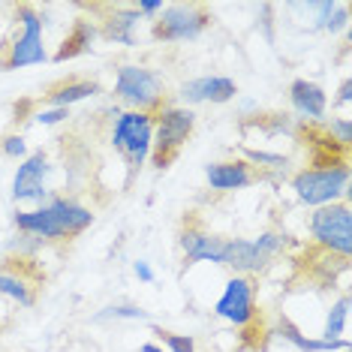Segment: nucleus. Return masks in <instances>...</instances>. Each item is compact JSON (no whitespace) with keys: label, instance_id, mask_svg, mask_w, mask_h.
Listing matches in <instances>:
<instances>
[{"label":"nucleus","instance_id":"1","mask_svg":"<svg viewBox=\"0 0 352 352\" xmlns=\"http://www.w3.org/2000/svg\"><path fill=\"white\" fill-rule=\"evenodd\" d=\"M94 223V211L85 208L76 199H52V202L34 208V211L15 214V226L25 235H34L36 241H63V238H76Z\"/></svg>","mask_w":352,"mask_h":352},{"label":"nucleus","instance_id":"2","mask_svg":"<svg viewBox=\"0 0 352 352\" xmlns=\"http://www.w3.org/2000/svg\"><path fill=\"white\" fill-rule=\"evenodd\" d=\"M292 190L310 208L349 202V166L334 163L322 169H301L292 175Z\"/></svg>","mask_w":352,"mask_h":352},{"label":"nucleus","instance_id":"3","mask_svg":"<svg viewBox=\"0 0 352 352\" xmlns=\"http://www.w3.org/2000/svg\"><path fill=\"white\" fill-rule=\"evenodd\" d=\"M15 21H19V34L12 36V43L6 45V54L0 58V69H3V73L36 67V63L49 60L45 45H43V15L30 3H21L19 10H15Z\"/></svg>","mask_w":352,"mask_h":352},{"label":"nucleus","instance_id":"4","mask_svg":"<svg viewBox=\"0 0 352 352\" xmlns=\"http://www.w3.org/2000/svg\"><path fill=\"white\" fill-rule=\"evenodd\" d=\"M286 238L280 232H262L256 238H229L223 241V268L235 271L241 277L259 274L271 265V259L283 250Z\"/></svg>","mask_w":352,"mask_h":352},{"label":"nucleus","instance_id":"5","mask_svg":"<svg viewBox=\"0 0 352 352\" xmlns=\"http://www.w3.org/2000/svg\"><path fill=\"white\" fill-rule=\"evenodd\" d=\"M196 130V111L187 106H163L157 115L154 124V142H151V151H154V163L160 169L172 166V160L181 154V148L187 145V139Z\"/></svg>","mask_w":352,"mask_h":352},{"label":"nucleus","instance_id":"6","mask_svg":"<svg viewBox=\"0 0 352 352\" xmlns=\"http://www.w3.org/2000/svg\"><path fill=\"white\" fill-rule=\"evenodd\" d=\"M163 78H160L151 67H139V63H124L118 67V76H115V100H121L130 106V111H148L151 109H160L163 102Z\"/></svg>","mask_w":352,"mask_h":352},{"label":"nucleus","instance_id":"7","mask_svg":"<svg viewBox=\"0 0 352 352\" xmlns=\"http://www.w3.org/2000/svg\"><path fill=\"white\" fill-rule=\"evenodd\" d=\"M310 235L328 253H338L340 259H349L352 253V211L349 202L322 205L310 214Z\"/></svg>","mask_w":352,"mask_h":352},{"label":"nucleus","instance_id":"8","mask_svg":"<svg viewBox=\"0 0 352 352\" xmlns=\"http://www.w3.org/2000/svg\"><path fill=\"white\" fill-rule=\"evenodd\" d=\"M211 25V12L202 3H172L154 19V39L157 43H187L202 36Z\"/></svg>","mask_w":352,"mask_h":352},{"label":"nucleus","instance_id":"9","mask_svg":"<svg viewBox=\"0 0 352 352\" xmlns=\"http://www.w3.org/2000/svg\"><path fill=\"white\" fill-rule=\"evenodd\" d=\"M151 142H154V115H148V111H121L115 118L111 145H115V151H121L133 169H139L148 160Z\"/></svg>","mask_w":352,"mask_h":352},{"label":"nucleus","instance_id":"10","mask_svg":"<svg viewBox=\"0 0 352 352\" xmlns=\"http://www.w3.org/2000/svg\"><path fill=\"white\" fill-rule=\"evenodd\" d=\"M214 314L232 325H250L256 319V283L250 277H229L226 289L214 304Z\"/></svg>","mask_w":352,"mask_h":352},{"label":"nucleus","instance_id":"11","mask_svg":"<svg viewBox=\"0 0 352 352\" xmlns=\"http://www.w3.org/2000/svg\"><path fill=\"white\" fill-rule=\"evenodd\" d=\"M49 172L52 166L45 151H36V154H28L21 160V166L15 169V178H12L15 202H45V196H49V190H45Z\"/></svg>","mask_w":352,"mask_h":352},{"label":"nucleus","instance_id":"12","mask_svg":"<svg viewBox=\"0 0 352 352\" xmlns=\"http://www.w3.org/2000/svg\"><path fill=\"white\" fill-rule=\"evenodd\" d=\"M178 97H181V102H187V106H199V102L223 106V102H232L238 97V85H235V78H229V76H199L178 87Z\"/></svg>","mask_w":352,"mask_h":352},{"label":"nucleus","instance_id":"13","mask_svg":"<svg viewBox=\"0 0 352 352\" xmlns=\"http://www.w3.org/2000/svg\"><path fill=\"white\" fill-rule=\"evenodd\" d=\"M181 250H184V268L199 265V262H223V238L205 232L202 226H187L181 232Z\"/></svg>","mask_w":352,"mask_h":352},{"label":"nucleus","instance_id":"14","mask_svg":"<svg viewBox=\"0 0 352 352\" xmlns=\"http://www.w3.org/2000/svg\"><path fill=\"white\" fill-rule=\"evenodd\" d=\"M205 178L211 184V190L229 193V190H244L250 184L259 181V175L253 172V166L247 160H223V163H211L205 169Z\"/></svg>","mask_w":352,"mask_h":352},{"label":"nucleus","instance_id":"15","mask_svg":"<svg viewBox=\"0 0 352 352\" xmlns=\"http://www.w3.org/2000/svg\"><path fill=\"white\" fill-rule=\"evenodd\" d=\"M289 102L307 121H322L328 111V94L316 82H307V78H295L289 85Z\"/></svg>","mask_w":352,"mask_h":352},{"label":"nucleus","instance_id":"16","mask_svg":"<svg viewBox=\"0 0 352 352\" xmlns=\"http://www.w3.org/2000/svg\"><path fill=\"white\" fill-rule=\"evenodd\" d=\"M142 15L133 6H118L109 12V19L102 21V36L109 43H121V45H135V28H139Z\"/></svg>","mask_w":352,"mask_h":352},{"label":"nucleus","instance_id":"17","mask_svg":"<svg viewBox=\"0 0 352 352\" xmlns=\"http://www.w3.org/2000/svg\"><path fill=\"white\" fill-rule=\"evenodd\" d=\"M277 334L286 343H292L298 352H338V349H349V340H322V338H307L298 325H292L289 319H280Z\"/></svg>","mask_w":352,"mask_h":352},{"label":"nucleus","instance_id":"18","mask_svg":"<svg viewBox=\"0 0 352 352\" xmlns=\"http://www.w3.org/2000/svg\"><path fill=\"white\" fill-rule=\"evenodd\" d=\"M15 262H19V259H15ZM34 289H36V286L28 280V274H21V271L12 265V259H6V265L0 268V295L19 301L21 307H30V304L36 301Z\"/></svg>","mask_w":352,"mask_h":352},{"label":"nucleus","instance_id":"19","mask_svg":"<svg viewBox=\"0 0 352 352\" xmlns=\"http://www.w3.org/2000/svg\"><path fill=\"white\" fill-rule=\"evenodd\" d=\"M94 39H97V28H94L91 21L78 19L76 25H73V30L67 34V39L60 43V49L54 52V63L73 60V58H78V54L91 52V49H94Z\"/></svg>","mask_w":352,"mask_h":352},{"label":"nucleus","instance_id":"20","mask_svg":"<svg viewBox=\"0 0 352 352\" xmlns=\"http://www.w3.org/2000/svg\"><path fill=\"white\" fill-rule=\"evenodd\" d=\"M100 94V85L97 82H87V78H78V82H67V85H58L45 94V100L52 102L54 109H69L76 102H82L87 97H97Z\"/></svg>","mask_w":352,"mask_h":352},{"label":"nucleus","instance_id":"21","mask_svg":"<svg viewBox=\"0 0 352 352\" xmlns=\"http://www.w3.org/2000/svg\"><path fill=\"white\" fill-rule=\"evenodd\" d=\"M346 322H349V295L343 292L338 298V304H331V310H328V316H325L322 340H343Z\"/></svg>","mask_w":352,"mask_h":352},{"label":"nucleus","instance_id":"22","mask_svg":"<svg viewBox=\"0 0 352 352\" xmlns=\"http://www.w3.org/2000/svg\"><path fill=\"white\" fill-rule=\"evenodd\" d=\"M244 157H247V163L253 166V169H286V160L283 154H268V151H253V148H244Z\"/></svg>","mask_w":352,"mask_h":352},{"label":"nucleus","instance_id":"23","mask_svg":"<svg viewBox=\"0 0 352 352\" xmlns=\"http://www.w3.org/2000/svg\"><path fill=\"white\" fill-rule=\"evenodd\" d=\"M97 319H148V314L142 307H133V304H111V307H106Z\"/></svg>","mask_w":352,"mask_h":352},{"label":"nucleus","instance_id":"24","mask_svg":"<svg viewBox=\"0 0 352 352\" xmlns=\"http://www.w3.org/2000/svg\"><path fill=\"white\" fill-rule=\"evenodd\" d=\"M157 334L172 352H196V340L190 334H172V331H157Z\"/></svg>","mask_w":352,"mask_h":352},{"label":"nucleus","instance_id":"25","mask_svg":"<svg viewBox=\"0 0 352 352\" xmlns=\"http://www.w3.org/2000/svg\"><path fill=\"white\" fill-rule=\"evenodd\" d=\"M328 133H331V139L338 135L340 148H349V142H352V118L349 115L331 118V124H328Z\"/></svg>","mask_w":352,"mask_h":352},{"label":"nucleus","instance_id":"26","mask_svg":"<svg viewBox=\"0 0 352 352\" xmlns=\"http://www.w3.org/2000/svg\"><path fill=\"white\" fill-rule=\"evenodd\" d=\"M0 151H3L6 157H12V160H25L28 157V142H25V135H6L3 142H0Z\"/></svg>","mask_w":352,"mask_h":352},{"label":"nucleus","instance_id":"27","mask_svg":"<svg viewBox=\"0 0 352 352\" xmlns=\"http://www.w3.org/2000/svg\"><path fill=\"white\" fill-rule=\"evenodd\" d=\"M343 28H349V6H346V3H338V6L331 10V15H328L325 30L338 34V30H343Z\"/></svg>","mask_w":352,"mask_h":352},{"label":"nucleus","instance_id":"28","mask_svg":"<svg viewBox=\"0 0 352 352\" xmlns=\"http://www.w3.org/2000/svg\"><path fill=\"white\" fill-rule=\"evenodd\" d=\"M67 118H69V109H45V111H36L34 121L43 126H54V124H63Z\"/></svg>","mask_w":352,"mask_h":352},{"label":"nucleus","instance_id":"29","mask_svg":"<svg viewBox=\"0 0 352 352\" xmlns=\"http://www.w3.org/2000/svg\"><path fill=\"white\" fill-rule=\"evenodd\" d=\"M133 10L139 15H160V12H163V0H139Z\"/></svg>","mask_w":352,"mask_h":352},{"label":"nucleus","instance_id":"30","mask_svg":"<svg viewBox=\"0 0 352 352\" xmlns=\"http://www.w3.org/2000/svg\"><path fill=\"white\" fill-rule=\"evenodd\" d=\"M133 271H135V277H139L142 283H154V268H151L145 259H139V262H135Z\"/></svg>","mask_w":352,"mask_h":352},{"label":"nucleus","instance_id":"31","mask_svg":"<svg viewBox=\"0 0 352 352\" xmlns=\"http://www.w3.org/2000/svg\"><path fill=\"white\" fill-rule=\"evenodd\" d=\"M334 102H338V106H343V109H346L349 102H352V82H349V78L340 85V94H338V100H334Z\"/></svg>","mask_w":352,"mask_h":352},{"label":"nucleus","instance_id":"32","mask_svg":"<svg viewBox=\"0 0 352 352\" xmlns=\"http://www.w3.org/2000/svg\"><path fill=\"white\" fill-rule=\"evenodd\" d=\"M139 352H166L163 346H157V343H142Z\"/></svg>","mask_w":352,"mask_h":352}]
</instances>
